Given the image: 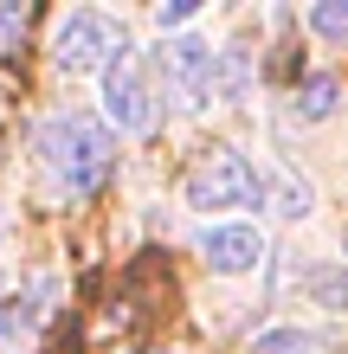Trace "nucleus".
<instances>
[{"mask_svg":"<svg viewBox=\"0 0 348 354\" xmlns=\"http://www.w3.org/2000/svg\"><path fill=\"white\" fill-rule=\"evenodd\" d=\"M52 58H58V71H71V77H104L110 65H122L129 58V26H122L116 13L104 7H71V13H58V26H52Z\"/></svg>","mask_w":348,"mask_h":354,"instance_id":"2","label":"nucleus"},{"mask_svg":"<svg viewBox=\"0 0 348 354\" xmlns=\"http://www.w3.org/2000/svg\"><path fill=\"white\" fill-rule=\"evenodd\" d=\"M194 245H200V258L213 270H226V277H252L258 258H264V232L252 219H207Z\"/></svg>","mask_w":348,"mask_h":354,"instance_id":"6","label":"nucleus"},{"mask_svg":"<svg viewBox=\"0 0 348 354\" xmlns=\"http://www.w3.org/2000/svg\"><path fill=\"white\" fill-rule=\"evenodd\" d=\"M336 103H342V84H336V77H310V84L297 91V122H329Z\"/></svg>","mask_w":348,"mask_h":354,"instance_id":"8","label":"nucleus"},{"mask_svg":"<svg viewBox=\"0 0 348 354\" xmlns=\"http://www.w3.org/2000/svg\"><path fill=\"white\" fill-rule=\"evenodd\" d=\"M194 13H200L194 0H174V7H155V26H161V32H174V26H187Z\"/></svg>","mask_w":348,"mask_h":354,"instance_id":"11","label":"nucleus"},{"mask_svg":"<svg viewBox=\"0 0 348 354\" xmlns=\"http://www.w3.org/2000/svg\"><path fill=\"white\" fill-rule=\"evenodd\" d=\"M97 103H104L110 136H149L155 129V91H149L136 58H122V65H110L97 77Z\"/></svg>","mask_w":348,"mask_h":354,"instance_id":"4","label":"nucleus"},{"mask_svg":"<svg viewBox=\"0 0 348 354\" xmlns=\"http://www.w3.org/2000/svg\"><path fill=\"white\" fill-rule=\"evenodd\" d=\"M181 194H187V206H200V213H213V219H239V206H258L264 180H258V168H252L239 149H213V155L187 174Z\"/></svg>","mask_w":348,"mask_h":354,"instance_id":"3","label":"nucleus"},{"mask_svg":"<svg viewBox=\"0 0 348 354\" xmlns=\"http://www.w3.org/2000/svg\"><path fill=\"white\" fill-rule=\"evenodd\" d=\"M161 71H168L174 97L187 103V110H213V91H219V52L207 46V39L181 32L161 46Z\"/></svg>","mask_w":348,"mask_h":354,"instance_id":"5","label":"nucleus"},{"mask_svg":"<svg viewBox=\"0 0 348 354\" xmlns=\"http://www.w3.org/2000/svg\"><path fill=\"white\" fill-rule=\"evenodd\" d=\"M310 32L322 39H348V7L336 0V7H310Z\"/></svg>","mask_w":348,"mask_h":354,"instance_id":"10","label":"nucleus"},{"mask_svg":"<svg viewBox=\"0 0 348 354\" xmlns=\"http://www.w3.org/2000/svg\"><path fill=\"white\" fill-rule=\"evenodd\" d=\"M252 354H316V342L303 335V328H277V335H264Z\"/></svg>","mask_w":348,"mask_h":354,"instance_id":"9","label":"nucleus"},{"mask_svg":"<svg viewBox=\"0 0 348 354\" xmlns=\"http://www.w3.org/2000/svg\"><path fill=\"white\" fill-rule=\"evenodd\" d=\"M0 290H7V277H0Z\"/></svg>","mask_w":348,"mask_h":354,"instance_id":"14","label":"nucleus"},{"mask_svg":"<svg viewBox=\"0 0 348 354\" xmlns=\"http://www.w3.org/2000/svg\"><path fill=\"white\" fill-rule=\"evenodd\" d=\"M316 297H322V303H329V297H336V303H348V277H342V270H336V277L322 270V277H316Z\"/></svg>","mask_w":348,"mask_h":354,"instance_id":"12","label":"nucleus"},{"mask_svg":"<svg viewBox=\"0 0 348 354\" xmlns=\"http://www.w3.org/2000/svg\"><path fill=\"white\" fill-rule=\"evenodd\" d=\"M33 155L46 180L58 187L65 200H91L97 187L110 180V161H116V142H110V122L91 116V110H52L33 136Z\"/></svg>","mask_w":348,"mask_h":354,"instance_id":"1","label":"nucleus"},{"mask_svg":"<svg viewBox=\"0 0 348 354\" xmlns=\"http://www.w3.org/2000/svg\"><path fill=\"white\" fill-rule=\"evenodd\" d=\"M264 200H271V213L277 219H310V206H316V187L310 180H303L297 168H291V161H277V168L271 174H264Z\"/></svg>","mask_w":348,"mask_h":354,"instance_id":"7","label":"nucleus"},{"mask_svg":"<svg viewBox=\"0 0 348 354\" xmlns=\"http://www.w3.org/2000/svg\"><path fill=\"white\" fill-rule=\"evenodd\" d=\"M342 252H348V239H342Z\"/></svg>","mask_w":348,"mask_h":354,"instance_id":"15","label":"nucleus"},{"mask_svg":"<svg viewBox=\"0 0 348 354\" xmlns=\"http://www.w3.org/2000/svg\"><path fill=\"white\" fill-rule=\"evenodd\" d=\"M0 232H7V219H0Z\"/></svg>","mask_w":348,"mask_h":354,"instance_id":"13","label":"nucleus"}]
</instances>
